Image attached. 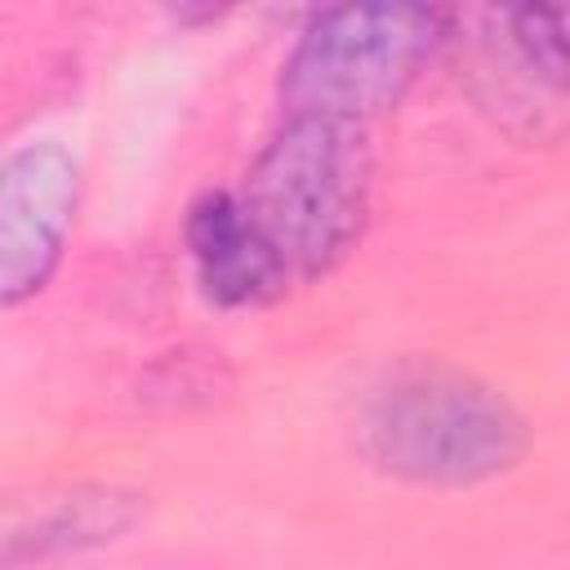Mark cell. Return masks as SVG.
I'll return each instance as SVG.
<instances>
[{
    "label": "cell",
    "mask_w": 570,
    "mask_h": 570,
    "mask_svg": "<svg viewBox=\"0 0 570 570\" xmlns=\"http://www.w3.org/2000/svg\"><path fill=\"white\" fill-rule=\"evenodd\" d=\"M365 454L414 485H476L525 454V419L512 401L450 365L401 370L361 419Z\"/></svg>",
    "instance_id": "obj_1"
},
{
    "label": "cell",
    "mask_w": 570,
    "mask_h": 570,
    "mask_svg": "<svg viewBox=\"0 0 570 570\" xmlns=\"http://www.w3.org/2000/svg\"><path fill=\"white\" fill-rule=\"evenodd\" d=\"M285 276L334 267L365 227L370 147L361 125L289 116L263 147L240 196Z\"/></svg>",
    "instance_id": "obj_2"
},
{
    "label": "cell",
    "mask_w": 570,
    "mask_h": 570,
    "mask_svg": "<svg viewBox=\"0 0 570 570\" xmlns=\"http://www.w3.org/2000/svg\"><path fill=\"white\" fill-rule=\"evenodd\" d=\"M445 13L428 4H338L294 45L281 98L289 116L361 125L387 111L432 58Z\"/></svg>",
    "instance_id": "obj_3"
},
{
    "label": "cell",
    "mask_w": 570,
    "mask_h": 570,
    "mask_svg": "<svg viewBox=\"0 0 570 570\" xmlns=\"http://www.w3.org/2000/svg\"><path fill=\"white\" fill-rule=\"evenodd\" d=\"M80 200V169L58 142H27L0 160V307L45 289Z\"/></svg>",
    "instance_id": "obj_4"
},
{
    "label": "cell",
    "mask_w": 570,
    "mask_h": 570,
    "mask_svg": "<svg viewBox=\"0 0 570 570\" xmlns=\"http://www.w3.org/2000/svg\"><path fill=\"white\" fill-rule=\"evenodd\" d=\"M187 249L205 298L218 307H249L272 298L289 276L263 232L249 223L240 196L205 191L187 209Z\"/></svg>",
    "instance_id": "obj_5"
},
{
    "label": "cell",
    "mask_w": 570,
    "mask_h": 570,
    "mask_svg": "<svg viewBox=\"0 0 570 570\" xmlns=\"http://www.w3.org/2000/svg\"><path fill=\"white\" fill-rule=\"evenodd\" d=\"M138 517L134 494L116 490H76L62 499L36 503V517H13L0 525V561H31L45 552H76L116 539Z\"/></svg>",
    "instance_id": "obj_6"
}]
</instances>
